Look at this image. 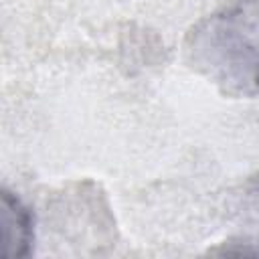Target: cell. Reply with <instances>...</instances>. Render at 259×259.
<instances>
[{
    "instance_id": "cell-1",
    "label": "cell",
    "mask_w": 259,
    "mask_h": 259,
    "mask_svg": "<svg viewBox=\"0 0 259 259\" xmlns=\"http://www.w3.org/2000/svg\"><path fill=\"white\" fill-rule=\"evenodd\" d=\"M196 65L225 91L259 97V0H235L192 34Z\"/></svg>"
}]
</instances>
